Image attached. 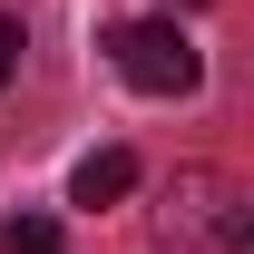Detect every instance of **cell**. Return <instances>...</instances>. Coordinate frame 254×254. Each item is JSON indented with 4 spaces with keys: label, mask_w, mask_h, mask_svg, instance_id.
I'll return each mask as SVG.
<instances>
[{
    "label": "cell",
    "mask_w": 254,
    "mask_h": 254,
    "mask_svg": "<svg viewBox=\"0 0 254 254\" xmlns=\"http://www.w3.org/2000/svg\"><path fill=\"white\" fill-rule=\"evenodd\" d=\"M10 68H20V20H0V88H10Z\"/></svg>",
    "instance_id": "cell-5"
},
{
    "label": "cell",
    "mask_w": 254,
    "mask_h": 254,
    "mask_svg": "<svg viewBox=\"0 0 254 254\" xmlns=\"http://www.w3.org/2000/svg\"><path fill=\"white\" fill-rule=\"evenodd\" d=\"M127 186H137V157H127V147H88L78 176H68V205H118Z\"/></svg>",
    "instance_id": "cell-2"
},
{
    "label": "cell",
    "mask_w": 254,
    "mask_h": 254,
    "mask_svg": "<svg viewBox=\"0 0 254 254\" xmlns=\"http://www.w3.org/2000/svg\"><path fill=\"white\" fill-rule=\"evenodd\" d=\"M108 59H118V78L137 98H186L195 78H205V59H195V39L176 30V20H118V30H108Z\"/></svg>",
    "instance_id": "cell-1"
},
{
    "label": "cell",
    "mask_w": 254,
    "mask_h": 254,
    "mask_svg": "<svg viewBox=\"0 0 254 254\" xmlns=\"http://www.w3.org/2000/svg\"><path fill=\"white\" fill-rule=\"evenodd\" d=\"M0 254H59V225L49 215H10L0 225Z\"/></svg>",
    "instance_id": "cell-3"
},
{
    "label": "cell",
    "mask_w": 254,
    "mask_h": 254,
    "mask_svg": "<svg viewBox=\"0 0 254 254\" xmlns=\"http://www.w3.org/2000/svg\"><path fill=\"white\" fill-rule=\"evenodd\" d=\"M225 254H254V205H235V215H225Z\"/></svg>",
    "instance_id": "cell-4"
}]
</instances>
